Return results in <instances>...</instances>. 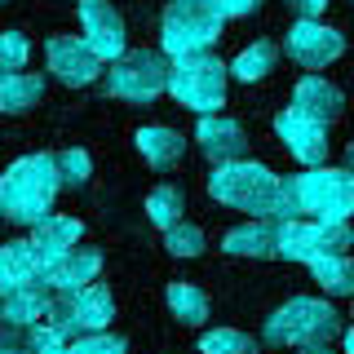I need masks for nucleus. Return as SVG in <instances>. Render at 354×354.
Here are the masks:
<instances>
[{
  "instance_id": "nucleus-1",
  "label": "nucleus",
  "mask_w": 354,
  "mask_h": 354,
  "mask_svg": "<svg viewBox=\"0 0 354 354\" xmlns=\"http://www.w3.org/2000/svg\"><path fill=\"white\" fill-rule=\"evenodd\" d=\"M62 191V173L53 155H22L0 173V217L18 226H36L49 217L53 199Z\"/></svg>"
},
{
  "instance_id": "nucleus-2",
  "label": "nucleus",
  "mask_w": 354,
  "mask_h": 354,
  "mask_svg": "<svg viewBox=\"0 0 354 354\" xmlns=\"http://www.w3.org/2000/svg\"><path fill=\"white\" fill-rule=\"evenodd\" d=\"M208 195L226 208H239V213L252 217H274V204H279V177H274L266 164L252 160H226L217 164L213 177H208Z\"/></svg>"
},
{
  "instance_id": "nucleus-3",
  "label": "nucleus",
  "mask_w": 354,
  "mask_h": 354,
  "mask_svg": "<svg viewBox=\"0 0 354 354\" xmlns=\"http://www.w3.org/2000/svg\"><path fill=\"white\" fill-rule=\"evenodd\" d=\"M221 9L213 0H169L160 22V44L173 58H186V53H208L221 40Z\"/></svg>"
},
{
  "instance_id": "nucleus-4",
  "label": "nucleus",
  "mask_w": 354,
  "mask_h": 354,
  "mask_svg": "<svg viewBox=\"0 0 354 354\" xmlns=\"http://www.w3.org/2000/svg\"><path fill=\"white\" fill-rule=\"evenodd\" d=\"M341 332L337 310L319 297H292L266 319V341L270 346H328Z\"/></svg>"
},
{
  "instance_id": "nucleus-5",
  "label": "nucleus",
  "mask_w": 354,
  "mask_h": 354,
  "mask_svg": "<svg viewBox=\"0 0 354 354\" xmlns=\"http://www.w3.org/2000/svg\"><path fill=\"white\" fill-rule=\"evenodd\" d=\"M226 80L230 66H221L213 53H186V58H173L169 66V93L199 115H213L226 102Z\"/></svg>"
},
{
  "instance_id": "nucleus-6",
  "label": "nucleus",
  "mask_w": 354,
  "mask_h": 354,
  "mask_svg": "<svg viewBox=\"0 0 354 354\" xmlns=\"http://www.w3.org/2000/svg\"><path fill=\"white\" fill-rule=\"evenodd\" d=\"M102 88L120 102H155L169 93V62L151 49H124L111 71H102Z\"/></svg>"
},
{
  "instance_id": "nucleus-7",
  "label": "nucleus",
  "mask_w": 354,
  "mask_h": 354,
  "mask_svg": "<svg viewBox=\"0 0 354 354\" xmlns=\"http://www.w3.org/2000/svg\"><path fill=\"white\" fill-rule=\"evenodd\" d=\"M301 204L315 221H350L354 213V173L350 169H310L301 173Z\"/></svg>"
},
{
  "instance_id": "nucleus-8",
  "label": "nucleus",
  "mask_w": 354,
  "mask_h": 354,
  "mask_svg": "<svg viewBox=\"0 0 354 354\" xmlns=\"http://www.w3.org/2000/svg\"><path fill=\"white\" fill-rule=\"evenodd\" d=\"M341 53H346V36L324 27L319 18H301L292 31H288V58L301 62L306 71H324V66L337 62Z\"/></svg>"
},
{
  "instance_id": "nucleus-9",
  "label": "nucleus",
  "mask_w": 354,
  "mask_h": 354,
  "mask_svg": "<svg viewBox=\"0 0 354 354\" xmlns=\"http://www.w3.org/2000/svg\"><path fill=\"white\" fill-rule=\"evenodd\" d=\"M44 53H49V71L58 75L62 84L84 88V84L102 80V58L93 53V44L84 36H53Z\"/></svg>"
},
{
  "instance_id": "nucleus-10",
  "label": "nucleus",
  "mask_w": 354,
  "mask_h": 354,
  "mask_svg": "<svg viewBox=\"0 0 354 354\" xmlns=\"http://www.w3.org/2000/svg\"><path fill=\"white\" fill-rule=\"evenodd\" d=\"M274 133H279V142L301 164H310V169L324 164V155H328V124H324V120H315V115H306V111L288 106V111L274 115Z\"/></svg>"
},
{
  "instance_id": "nucleus-11",
  "label": "nucleus",
  "mask_w": 354,
  "mask_h": 354,
  "mask_svg": "<svg viewBox=\"0 0 354 354\" xmlns=\"http://www.w3.org/2000/svg\"><path fill=\"white\" fill-rule=\"evenodd\" d=\"M80 36L102 62H115L124 53V18L111 9V0H80Z\"/></svg>"
},
{
  "instance_id": "nucleus-12",
  "label": "nucleus",
  "mask_w": 354,
  "mask_h": 354,
  "mask_svg": "<svg viewBox=\"0 0 354 354\" xmlns=\"http://www.w3.org/2000/svg\"><path fill=\"white\" fill-rule=\"evenodd\" d=\"M36 235H31V243H36V252H40V266H44V279H49V270L58 266L66 252L80 243V235H84V226L75 217H62V213H49L44 221H36ZM49 288V283H44Z\"/></svg>"
},
{
  "instance_id": "nucleus-13",
  "label": "nucleus",
  "mask_w": 354,
  "mask_h": 354,
  "mask_svg": "<svg viewBox=\"0 0 354 354\" xmlns=\"http://www.w3.org/2000/svg\"><path fill=\"white\" fill-rule=\"evenodd\" d=\"M195 142H199V151H204L213 164H226V160H239V155H243V147H248V133H243L239 120L217 115V111H213V115L199 120Z\"/></svg>"
},
{
  "instance_id": "nucleus-14",
  "label": "nucleus",
  "mask_w": 354,
  "mask_h": 354,
  "mask_svg": "<svg viewBox=\"0 0 354 354\" xmlns=\"http://www.w3.org/2000/svg\"><path fill=\"white\" fill-rule=\"evenodd\" d=\"M221 248L230 257H279V226H270V217H252L243 226L226 230Z\"/></svg>"
},
{
  "instance_id": "nucleus-15",
  "label": "nucleus",
  "mask_w": 354,
  "mask_h": 354,
  "mask_svg": "<svg viewBox=\"0 0 354 354\" xmlns=\"http://www.w3.org/2000/svg\"><path fill=\"white\" fill-rule=\"evenodd\" d=\"M97 270H102V252H97V248H71V252H66V257L49 270V279H44V283H49L53 292L75 297L80 288H88V283L97 279Z\"/></svg>"
},
{
  "instance_id": "nucleus-16",
  "label": "nucleus",
  "mask_w": 354,
  "mask_h": 354,
  "mask_svg": "<svg viewBox=\"0 0 354 354\" xmlns=\"http://www.w3.org/2000/svg\"><path fill=\"white\" fill-rule=\"evenodd\" d=\"M292 106L328 124V120H337V115H341L346 97H341V88L332 84V80H324V75H306V80L292 88Z\"/></svg>"
},
{
  "instance_id": "nucleus-17",
  "label": "nucleus",
  "mask_w": 354,
  "mask_h": 354,
  "mask_svg": "<svg viewBox=\"0 0 354 354\" xmlns=\"http://www.w3.org/2000/svg\"><path fill=\"white\" fill-rule=\"evenodd\" d=\"M138 151H142V160H147L151 169L169 173V169H177V164H182L186 142L177 138L169 124H147V129H138Z\"/></svg>"
},
{
  "instance_id": "nucleus-18",
  "label": "nucleus",
  "mask_w": 354,
  "mask_h": 354,
  "mask_svg": "<svg viewBox=\"0 0 354 354\" xmlns=\"http://www.w3.org/2000/svg\"><path fill=\"white\" fill-rule=\"evenodd\" d=\"M0 315L22 324V328L49 319V292H44V283H14L5 297H0Z\"/></svg>"
},
{
  "instance_id": "nucleus-19",
  "label": "nucleus",
  "mask_w": 354,
  "mask_h": 354,
  "mask_svg": "<svg viewBox=\"0 0 354 354\" xmlns=\"http://www.w3.org/2000/svg\"><path fill=\"white\" fill-rule=\"evenodd\" d=\"M279 257L306 261V266L324 257V248H319V221H310V217H288V221H279Z\"/></svg>"
},
{
  "instance_id": "nucleus-20",
  "label": "nucleus",
  "mask_w": 354,
  "mask_h": 354,
  "mask_svg": "<svg viewBox=\"0 0 354 354\" xmlns=\"http://www.w3.org/2000/svg\"><path fill=\"white\" fill-rule=\"evenodd\" d=\"M0 274L14 283H44V266H40V252L31 239H9L0 248Z\"/></svg>"
},
{
  "instance_id": "nucleus-21",
  "label": "nucleus",
  "mask_w": 354,
  "mask_h": 354,
  "mask_svg": "<svg viewBox=\"0 0 354 354\" xmlns=\"http://www.w3.org/2000/svg\"><path fill=\"white\" fill-rule=\"evenodd\" d=\"M75 315H80V332H106L115 319V297L102 283H88L75 292Z\"/></svg>"
},
{
  "instance_id": "nucleus-22",
  "label": "nucleus",
  "mask_w": 354,
  "mask_h": 354,
  "mask_svg": "<svg viewBox=\"0 0 354 354\" xmlns=\"http://www.w3.org/2000/svg\"><path fill=\"white\" fill-rule=\"evenodd\" d=\"M44 93V80L31 71H9L0 75V111H9V115H22V111H31L40 102Z\"/></svg>"
},
{
  "instance_id": "nucleus-23",
  "label": "nucleus",
  "mask_w": 354,
  "mask_h": 354,
  "mask_svg": "<svg viewBox=\"0 0 354 354\" xmlns=\"http://www.w3.org/2000/svg\"><path fill=\"white\" fill-rule=\"evenodd\" d=\"M310 270H315V283L324 288V292L354 297V257H346V252H328V257L310 261Z\"/></svg>"
},
{
  "instance_id": "nucleus-24",
  "label": "nucleus",
  "mask_w": 354,
  "mask_h": 354,
  "mask_svg": "<svg viewBox=\"0 0 354 354\" xmlns=\"http://www.w3.org/2000/svg\"><path fill=\"white\" fill-rule=\"evenodd\" d=\"M169 310H173V319H182L186 328H199L208 319V297H204V288H195V283H169Z\"/></svg>"
},
{
  "instance_id": "nucleus-25",
  "label": "nucleus",
  "mask_w": 354,
  "mask_h": 354,
  "mask_svg": "<svg viewBox=\"0 0 354 354\" xmlns=\"http://www.w3.org/2000/svg\"><path fill=\"white\" fill-rule=\"evenodd\" d=\"M274 62H279V49H274V44H266V40H257V44H248V49L230 62V75L252 84V80H266V75L274 71Z\"/></svg>"
},
{
  "instance_id": "nucleus-26",
  "label": "nucleus",
  "mask_w": 354,
  "mask_h": 354,
  "mask_svg": "<svg viewBox=\"0 0 354 354\" xmlns=\"http://www.w3.org/2000/svg\"><path fill=\"white\" fill-rule=\"evenodd\" d=\"M182 213H186V195H182V186H155V191L147 195V217L155 221L160 230H169V226H177L182 221Z\"/></svg>"
},
{
  "instance_id": "nucleus-27",
  "label": "nucleus",
  "mask_w": 354,
  "mask_h": 354,
  "mask_svg": "<svg viewBox=\"0 0 354 354\" xmlns=\"http://www.w3.org/2000/svg\"><path fill=\"white\" fill-rule=\"evenodd\" d=\"M199 350L204 354H257V341L239 328H217V332H204Z\"/></svg>"
},
{
  "instance_id": "nucleus-28",
  "label": "nucleus",
  "mask_w": 354,
  "mask_h": 354,
  "mask_svg": "<svg viewBox=\"0 0 354 354\" xmlns=\"http://www.w3.org/2000/svg\"><path fill=\"white\" fill-rule=\"evenodd\" d=\"M164 248H169L173 257H199V252H204V230L191 226V221H177V226L164 230Z\"/></svg>"
},
{
  "instance_id": "nucleus-29",
  "label": "nucleus",
  "mask_w": 354,
  "mask_h": 354,
  "mask_svg": "<svg viewBox=\"0 0 354 354\" xmlns=\"http://www.w3.org/2000/svg\"><path fill=\"white\" fill-rule=\"evenodd\" d=\"M53 160H58L62 186H84V182H88V173H93V160H88V151H80V147H71V151H58Z\"/></svg>"
},
{
  "instance_id": "nucleus-30",
  "label": "nucleus",
  "mask_w": 354,
  "mask_h": 354,
  "mask_svg": "<svg viewBox=\"0 0 354 354\" xmlns=\"http://www.w3.org/2000/svg\"><path fill=\"white\" fill-rule=\"evenodd\" d=\"M27 58H31V44H27V36L22 31H0V71H22L27 66Z\"/></svg>"
},
{
  "instance_id": "nucleus-31",
  "label": "nucleus",
  "mask_w": 354,
  "mask_h": 354,
  "mask_svg": "<svg viewBox=\"0 0 354 354\" xmlns=\"http://www.w3.org/2000/svg\"><path fill=\"white\" fill-rule=\"evenodd\" d=\"M274 217H279V221L306 217V204H301V173H297V177H279V204H274Z\"/></svg>"
},
{
  "instance_id": "nucleus-32",
  "label": "nucleus",
  "mask_w": 354,
  "mask_h": 354,
  "mask_svg": "<svg viewBox=\"0 0 354 354\" xmlns=\"http://www.w3.org/2000/svg\"><path fill=\"white\" fill-rule=\"evenodd\" d=\"M49 324L62 332V337H80V315H75V297L58 292L49 301Z\"/></svg>"
},
{
  "instance_id": "nucleus-33",
  "label": "nucleus",
  "mask_w": 354,
  "mask_h": 354,
  "mask_svg": "<svg viewBox=\"0 0 354 354\" xmlns=\"http://www.w3.org/2000/svg\"><path fill=\"white\" fill-rule=\"evenodd\" d=\"M71 354H124V341L111 337V332H80Z\"/></svg>"
},
{
  "instance_id": "nucleus-34",
  "label": "nucleus",
  "mask_w": 354,
  "mask_h": 354,
  "mask_svg": "<svg viewBox=\"0 0 354 354\" xmlns=\"http://www.w3.org/2000/svg\"><path fill=\"white\" fill-rule=\"evenodd\" d=\"M62 341H66L62 332L40 319V324L27 328V346H22V350H27V354H49V350H62Z\"/></svg>"
},
{
  "instance_id": "nucleus-35",
  "label": "nucleus",
  "mask_w": 354,
  "mask_h": 354,
  "mask_svg": "<svg viewBox=\"0 0 354 354\" xmlns=\"http://www.w3.org/2000/svg\"><path fill=\"white\" fill-rule=\"evenodd\" d=\"M319 248L328 252H346L350 248V221H319Z\"/></svg>"
},
{
  "instance_id": "nucleus-36",
  "label": "nucleus",
  "mask_w": 354,
  "mask_h": 354,
  "mask_svg": "<svg viewBox=\"0 0 354 354\" xmlns=\"http://www.w3.org/2000/svg\"><path fill=\"white\" fill-rule=\"evenodd\" d=\"M22 346H27V328L0 315V354H14V350H22Z\"/></svg>"
},
{
  "instance_id": "nucleus-37",
  "label": "nucleus",
  "mask_w": 354,
  "mask_h": 354,
  "mask_svg": "<svg viewBox=\"0 0 354 354\" xmlns=\"http://www.w3.org/2000/svg\"><path fill=\"white\" fill-rule=\"evenodd\" d=\"M213 5L221 9V18H248L261 9V0H213Z\"/></svg>"
},
{
  "instance_id": "nucleus-38",
  "label": "nucleus",
  "mask_w": 354,
  "mask_h": 354,
  "mask_svg": "<svg viewBox=\"0 0 354 354\" xmlns=\"http://www.w3.org/2000/svg\"><path fill=\"white\" fill-rule=\"evenodd\" d=\"M288 9H297L301 18H319L328 9V0H288Z\"/></svg>"
},
{
  "instance_id": "nucleus-39",
  "label": "nucleus",
  "mask_w": 354,
  "mask_h": 354,
  "mask_svg": "<svg viewBox=\"0 0 354 354\" xmlns=\"http://www.w3.org/2000/svg\"><path fill=\"white\" fill-rule=\"evenodd\" d=\"M301 354H332L328 346H301Z\"/></svg>"
},
{
  "instance_id": "nucleus-40",
  "label": "nucleus",
  "mask_w": 354,
  "mask_h": 354,
  "mask_svg": "<svg viewBox=\"0 0 354 354\" xmlns=\"http://www.w3.org/2000/svg\"><path fill=\"white\" fill-rule=\"evenodd\" d=\"M346 169L354 173V142H350V151H346Z\"/></svg>"
},
{
  "instance_id": "nucleus-41",
  "label": "nucleus",
  "mask_w": 354,
  "mask_h": 354,
  "mask_svg": "<svg viewBox=\"0 0 354 354\" xmlns=\"http://www.w3.org/2000/svg\"><path fill=\"white\" fill-rule=\"evenodd\" d=\"M346 354H354V328L346 332Z\"/></svg>"
},
{
  "instance_id": "nucleus-42",
  "label": "nucleus",
  "mask_w": 354,
  "mask_h": 354,
  "mask_svg": "<svg viewBox=\"0 0 354 354\" xmlns=\"http://www.w3.org/2000/svg\"><path fill=\"white\" fill-rule=\"evenodd\" d=\"M9 292V279H5V274H0V297H5Z\"/></svg>"
},
{
  "instance_id": "nucleus-43",
  "label": "nucleus",
  "mask_w": 354,
  "mask_h": 354,
  "mask_svg": "<svg viewBox=\"0 0 354 354\" xmlns=\"http://www.w3.org/2000/svg\"><path fill=\"white\" fill-rule=\"evenodd\" d=\"M49 354H71V350H49Z\"/></svg>"
},
{
  "instance_id": "nucleus-44",
  "label": "nucleus",
  "mask_w": 354,
  "mask_h": 354,
  "mask_svg": "<svg viewBox=\"0 0 354 354\" xmlns=\"http://www.w3.org/2000/svg\"><path fill=\"white\" fill-rule=\"evenodd\" d=\"M14 354H27V350H14Z\"/></svg>"
}]
</instances>
